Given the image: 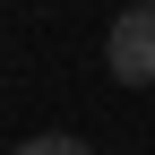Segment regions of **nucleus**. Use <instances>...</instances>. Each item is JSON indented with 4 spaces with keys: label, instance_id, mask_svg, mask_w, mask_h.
Instances as JSON below:
<instances>
[{
    "label": "nucleus",
    "instance_id": "1",
    "mask_svg": "<svg viewBox=\"0 0 155 155\" xmlns=\"http://www.w3.org/2000/svg\"><path fill=\"white\" fill-rule=\"evenodd\" d=\"M104 61H112V78H121V86H155V9H147V0L112 17Z\"/></svg>",
    "mask_w": 155,
    "mask_h": 155
},
{
    "label": "nucleus",
    "instance_id": "2",
    "mask_svg": "<svg viewBox=\"0 0 155 155\" xmlns=\"http://www.w3.org/2000/svg\"><path fill=\"white\" fill-rule=\"evenodd\" d=\"M17 155H95V147H78V138H26Z\"/></svg>",
    "mask_w": 155,
    "mask_h": 155
},
{
    "label": "nucleus",
    "instance_id": "3",
    "mask_svg": "<svg viewBox=\"0 0 155 155\" xmlns=\"http://www.w3.org/2000/svg\"><path fill=\"white\" fill-rule=\"evenodd\" d=\"M147 9H155V0H147Z\"/></svg>",
    "mask_w": 155,
    "mask_h": 155
}]
</instances>
